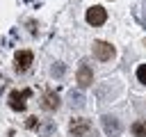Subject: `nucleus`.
Returning <instances> with one entry per match:
<instances>
[{"mask_svg":"<svg viewBox=\"0 0 146 137\" xmlns=\"http://www.w3.org/2000/svg\"><path fill=\"white\" fill-rule=\"evenodd\" d=\"M32 96V91L30 89H14L11 94H9V107L11 110H16V112H21V110H25V105H27V98Z\"/></svg>","mask_w":146,"mask_h":137,"instance_id":"f257e3e1","label":"nucleus"},{"mask_svg":"<svg viewBox=\"0 0 146 137\" xmlns=\"http://www.w3.org/2000/svg\"><path fill=\"white\" fill-rule=\"evenodd\" d=\"M107 21V11L100 7V5H94L87 9V23L89 25H103Z\"/></svg>","mask_w":146,"mask_h":137,"instance_id":"f03ea898","label":"nucleus"},{"mask_svg":"<svg viewBox=\"0 0 146 137\" xmlns=\"http://www.w3.org/2000/svg\"><path fill=\"white\" fill-rule=\"evenodd\" d=\"M94 53H96V57L103 59V62H107V59L114 57V48H112L107 41H96V43H94Z\"/></svg>","mask_w":146,"mask_h":137,"instance_id":"7ed1b4c3","label":"nucleus"},{"mask_svg":"<svg viewBox=\"0 0 146 137\" xmlns=\"http://www.w3.org/2000/svg\"><path fill=\"white\" fill-rule=\"evenodd\" d=\"M14 66H16V71H27L32 66V53L30 50H18L16 57H14Z\"/></svg>","mask_w":146,"mask_h":137,"instance_id":"20e7f679","label":"nucleus"},{"mask_svg":"<svg viewBox=\"0 0 146 137\" xmlns=\"http://www.w3.org/2000/svg\"><path fill=\"white\" fill-rule=\"evenodd\" d=\"M91 80H94L91 68H89V66H80V71H78V84H80V87H89Z\"/></svg>","mask_w":146,"mask_h":137,"instance_id":"39448f33","label":"nucleus"},{"mask_svg":"<svg viewBox=\"0 0 146 137\" xmlns=\"http://www.w3.org/2000/svg\"><path fill=\"white\" fill-rule=\"evenodd\" d=\"M41 105H43V110H57L59 107V96L57 94H46Z\"/></svg>","mask_w":146,"mask_h":137,"instance_id":"423d86ee","label":"nucleus"},{"mask_svg":"<svg viewBox=\"0 0 146 137\" xmlns=\"http://www.w3.org/2000/svg\"><path fill=\"white\" fill-rule=\"evenodd\" d=\"M87 130H89V121H84V119L71 121V132H73V135H82V132H87Z\"/></svg>","mask_w":146,"mask_h":137,"instance_id":"0eeeda50","label":"nucleus"},{"mask_svg":"<svg viewBox=\"0 0 146 137\" xmlns=\"http://www.w3.org/2000/svg\"><path fill=\"white\" fill-rule=\"evenodd\" d=\"M132 135H135V137H146V121L132 123Z\"/></svg>","mask_w":146,"mask_h":137,"instance_id":"6e6552de","label":"nucleus"},{"mask_svg":"<svg viewBox=\"0 0 146 137\" xmlns=\"http://www.w3.org/2000/svg\"><path fill=\"white\" fill-rule=\"evenodd\" d=\"M137 80H139L141 84H146V64H141V66L137 68Z\"/></svg>","mask_w":146,"mask_h":137,"instance_id":"1a4fd4ad","label":"nucleus"},{"mask_svg":"<svg viewBox=\"0 0 146 137\" xmlns=\"http://www.w3.org/2000/svg\"><path fill=\"white\" fill-rule=\"evenodd\" d=\"M2 87H5V78H0V89H2Z\"/></svg>","mask_w":146,"mask_h":137,"instance_id":"9d476101","label":"nucleus"}]
</instances>
